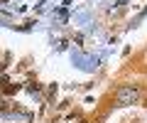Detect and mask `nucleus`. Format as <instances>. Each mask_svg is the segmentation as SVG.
<instances>
[{
  "label": "nucleus",
  "mask_w": 147,
  "mask_h": 123,
  "mask_svg": "<svg viewBox=\"0 0 147 123\" xmlns=\"http://www.w3.org/2000/svg\"><path fill=\"white\" fill-rule=\"evenodd\" d=\"M140 101V86L137 84H123L115 91V106H132Z\"/></svg>",
  "instance_id": "obj_1"
},
{
  "label": "nucleus",
  "mask_w": 147,
  "mask_h": 123,
  "mask_svg": "<svg viewBox=\"0 0 147 123\" xmlns=\"http://www.w3.org/2000/svg\"><path fill=\"white\" fill-rule=\"evenodd\" d=\"M84 123H86V121H84Z\"/></svg>",
  "instance_id": "obj_2"
}]
</instances>
